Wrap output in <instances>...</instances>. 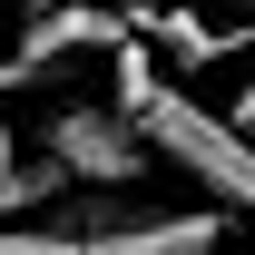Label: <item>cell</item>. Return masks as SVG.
Here are the masks:
<instances>
[{"label": "cell", "instance_id": "5", "mask_svg": "<svg viewBox=\"0 0 255 255\" xmlns=\"http://www.w3.org/2000/svg\"><path fill=\"white\" fill-rule=\"evenodd\" d=\"M59 196H69V177H59V167H49V157H20L10 177H0V226H20V216H49Z\"/></svg>", "mask_w": 255, "mask_h": 255}, {"label": "cell", "instance_id": "7", "mask_svg": "<svg viewBox=\"0 0 255 255\" xmlns=\"http://www.w3.org/2000/svg\"><path fill=\"white\" fill-rule=\"evenodd\" d=\"M216 118H226V128H246V137H255V69H246V79H236V98H226Z\"/></svg>", "mask_w": 255, "mask_h": 255}, {"label": "cell", "instance_id": "6", "mask_svg": "<svg viewBox=\"0 0 255 255\" xmlns=\"http://www.w3.org/2000/svg\"><path fill=\"white\" fill-rule=\"evenodd\" d=\"M0 255H79V236L59 216H20V226H0Z\"/></svg>", "mask_w": 255, "mask_h": 255}, {"label": "cell", "instance_id": "8", "mask_svg": "<svg viewBox=\"0 0 255 255\" xmlns=\"http://www.w3.org/2000/svg\"><path fill=\"white\" fill-rule=\"evenodd\" d=\"M10 167H20V128H0V177H10Z\"/></svg>", "mask_w": 255, "mask_h": 255}, {"label": "cell", "instance_id": "1", "mask_svg": "<svg viewBox=\"0 0 255 255\" xmlns=\"http://www.w3.org/2000/svg\"><path fill=\"white\" fill-rule=\"evenodd\" d=\"M118 59V79H108V108H128L137 118V137H147V157L177 167L196 187V206H216V216H255V137L246 128H226L206 98H187L177 79L157 69V49H108Z\"/></svg>", "mask_w": 255, "mask_h": 255}, {"label": "cell", "instance_id": "4", "mask_svg": "<svg viewBox=\"0 0 255 255\" xmlns=\"http://www.w3.org/2000/svg\"><path fill=\"white\" fill-rule=\"evenodd\" d=\"M128 39L157 49V59H177V69H216L236 49H255V30H216V20H196L187 0H128Z\"/></svg>", "mask_w": 255, "mask_h": 255}, {"label": "cell", "instance_id": "2", "mask_svg": "<svg viewBox=\"0 0 255 255\" xmlns=\"http://www.w3.org/2000/svg\"><path fill=\"white\" fill-rule=\"evenodd\" d=\"M49 216L79 236V255H216L226 246V216H216V206H137V196L69 187Z\"/></svg>", "mask_w": 255, "mask_h": 255}, {"label": "cell", "instance_id": "3", "mask_svg": "<svg viewBox=\"0 0 255 255\" xmlns=\"http://www.w3.org/2000/svg\"><path fill=\"white\" fill-rule=\"evenodd\" d=\"M39 157L59 167L69 187H108V196H128L137 187V177H147V137H137V118H128V108H108V98H79V108H59V118L39 128Z\"/></svg>", "mask_w": 255, "mask_h": 255}]
</instances>
